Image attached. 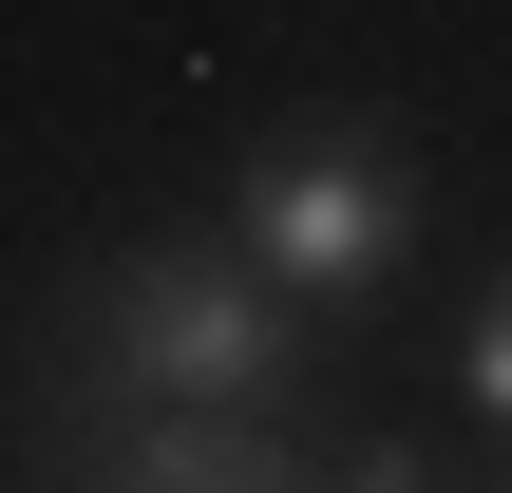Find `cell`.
Segmentation results:
<instances>
[{
	"label": "cell",
	"instance_id": "obj_3",
	"mask_svg": "<svg viewBox=\"0 0 512 493\" xmlns=\"http://www.w3.org/2000/svg\"><path fill=\"white\" fill-rule=\"evenodd\" d=\"M475 418H512V266H494V304H475Z\"/></svg>",
	"mask_w": 512,
	"mask_h": 493
},
{
	"label": "cell",
	"instance_id": "obj_1",
	"mask_svg": "<svg viewBox=\"0 0 512 493\" xmlns=\"http://www.w3.org/2000/svg\"><path fill=\"white\" fill-rule=\"evenodd\" d=\"M76 380H95V399H285V380H304V304H285L247 247L152 228V247H114V266L76 285Z\"/></svg>",
	"mask_w": 512,
	"mask_h": 493
},
{
	"label": "cell",
	"instance_id": "obj_2",
	"mask_svg": "<svg viewBox=\"0 0 512 493\" xmlns=\"http://www.w3.org/2000/svg\"><path fill=\"white\" fill-rule=\"evenodd\" d=\"M228 247L323 323V304H380L399 266H418V152L380 133V114H285V133H247V171H228Z\"/></svg>",
	"mask_w": 512,
	"mask_h": 493
}]
</instances>
